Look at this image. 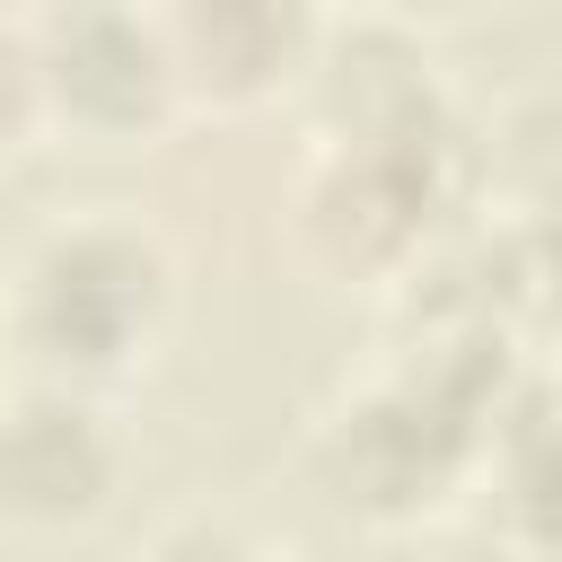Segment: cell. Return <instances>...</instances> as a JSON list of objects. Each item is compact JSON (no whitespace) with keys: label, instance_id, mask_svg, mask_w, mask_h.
I'll use <instances>...</instances> for the list:
<instances>
[{"label":"cell","instance_id":"cell-1","mask_svg":"<svg viewBox=\"0 0 562 562\" xmlns=\"http://www.w3.org/2000/svg\"><path fill=\"white\" fill-rule=\"evenodd\" d=\"M158 299V263L149 246L114 237V228H79L53 237L26 272V342L53 360H114Z\"/></svg>","mask_w":562,"mask_h":562},{"label":"cell","instance_id":"cell-2","mask_svg":"<svg viewBox=\"0 0 562 562\" xmlns=\"http://www.w3.org/2000/svg\"><path fill=\"white\" fill-rule=\"evenodd\" d=\"M114 474V448L97 430L88 404L70 395H26L0 413V501L9 509H35V518H61V509H88Z\"/></svg>","mask_w":562,"mask_h":562}]
</instances>
